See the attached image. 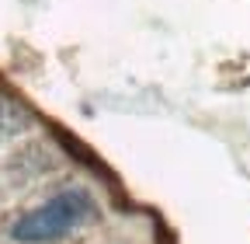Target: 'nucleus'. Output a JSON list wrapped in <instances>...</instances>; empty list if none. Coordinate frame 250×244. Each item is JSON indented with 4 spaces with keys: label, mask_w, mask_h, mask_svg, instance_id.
<instances>
[{
    "label": "nucleus",
    "mask_w": 250,
    "mask_h": 244,
    "mask_svg": "<svg viewBox=\"0 0 250 244\" xmlns=\"http://www.w3.org/2000/svg\"><path fill=\"white\" fill-rule=\"evenodd\" d=\"M90 199L83 192H62L56 199H49L45 206L24 213V217L14 223V241H24V244H45V241H56L62 234H70L73 227H80L87 217H90Z\"/></svg>",
    "instance_id": "1"
}]
</instances>
